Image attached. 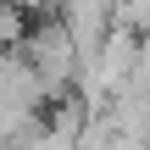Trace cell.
<instances>
[{"label": "cell", "instance_id": "3957f363", "mask_svg": "<svg viewBox=\"0 0 150 150\" xmlns=\"http://www.w3.org/2000/svg\"><path fill=\"white\" fill-rule=\"evenodd\" d=\"M100 122V117H95ZM100 150H150V139L145 134H122V128H106L100 122Z\"/></svg>", "mask_w": 150, "mask_h": 150}, {"label": "cell", "instance_id": "7a4b0ae2", "mask_svg": "<svg viewBox=\"0 0 150 150\" xmlns=\"http://www.w3.org/2000/svg\"><path fill=\"white\" fill-rule=\"evenodd\" d=\"M56 22L67 28L72 50H78V72L95 61V50L117 33V6L111 0H56Z\"/></svg>", "mask_w": 150, "mask_h": 150}, {"label": "cell", "instance_id": "6da1fadb", "mask_svg": "<svg viewBox=\"0 0 150 150\" xmlns=\"http://www.w3.org/2000/svg\"><path fill=\"white\" fill-rule=\"evenodd\" d=\"M22 56H28V67L39 72V83H45L50 95H61V89H67V83L78 78V50H72L67 28H61L56 17L22 33Z\"/></svg>", "mask_w": 150, "mask_h": 150}]
</instances>
